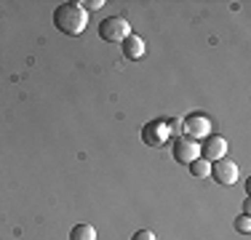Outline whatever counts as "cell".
Here are the masks:
<instances>
[{
	"label": "cell",
	"instance_id": "10",
	"mask_svg": "<svg viewBox=\"0 0 251 240\" xmlns=\"http://www.w3.org/2000/svg\"><path fill=\"white\" fill-rule=\"evenodd\" d=\"M190 171H193V176L206 179L208 173H211V163H208V160H203V158H195L193 163H190Z\"/></svg>",
	"mask_w": 251,
	"mask_h": 240
},
{
	"label": "cell",
	"instance_id": "3",
	"mask_svg": "<svg viewBox=\"0 0 251 240\" xmlns=\"http://www.w3.org/2000/svg\"><path fill=\"white\" fill-rule=\"evenodd\" d=\"M208 176H211L214 182L225 184V187L235 184L238 182V166H235V160H230V158L214 160V163H211V173H208Z\"/></svg>",
	"mask_w": 251,
	"mask_h": 240
},
{
	"label": "cell",
	"instance_id": "2",
	"mask_svg": "<svg viewBox=\"0 0 251 240\" xmlns=\"http://www.w3.org/2000/svg\"><path fill=\"white\" fill-rule=\"evenodd\" d=\"M128 35H131V24L123 16H107L99 24V38L107 40V43H123Z\"/></svg>",
	"mask_w": 251,
	"mask_h": 240
},
{
	"label": "cell",
	"instance_id": "9",
	"mask_svg": "<svg viewBox=\"0 0 251 240\" xmlns=\"http://www.w3.org/2000/svg\"><path fill=\"white\" fill-rule=\"evenodd\" d=\"M70 240H97V230H94L91 224H75L73 230H70Z\"/></svg>",
	"mask_w": 251,
	"mask_h": 240
},
{
	"label": "cell",
	"instance_id": "6",
	"mask_svg": "<svg viewBox=\"0 0 251 240\" xmlns=\"http://www.w3.org/2000/svg\"><path fill=\"white\" fill-rule=\"evenodd\" d=\"M198 149H201V158L203 160L214 163V160H219V158H225V155H227V142L222 139V136L214 134V136H206Z\"/></svg>",
	"mask_w": 251,
	"mask_h": 240
},
{
	"label": "cell",
	"instance_id": "13",
	"mask_svg": "<svg viewBox=\"0 0 251 240\" xmlns=\"http://www.w3.org/2000/svg\"><path fill=\"white\" fill-rule=\"evenodd\" d=\"M80 5L86 8V14H88V11H99L101 5H104V0H86V3H80Z\"/></svg>",
	"mask_w": 251,
	"mask_h": 240
},
{
	"label": "cell",
	"instance_id": "8",
	"mask_svg": "<svg viewBox=\"0 0 251 240\" xmlns=\"http://www.w3.org/2000/svg\"><path fill=\"white\" fill-rule=\"evenodd\" d=\"M121 46H123V56L126 59H142L145 56V40H142L139 35H134V32H131Z\"/></svg>",
	"mask_w": 251,
	"mask_h": 240
},
{
	"label": "cell",
	"instance_id": "1",
	"mask_svg": "<svg viewBox=\"0 0 251 240\" xmlns=\"http://www.w3.org/2000/svg\"><path fill=\"white\" fill-rule=\"evenodd\" d=\"M88 24V14L80 3H59L53 11V27L64 35H80Z\"/></svg>",
	"mask_w": 251,
	"mask_h": 240
},
{
	"label": "cell",
	"instance_id": "12",
	"mask_svg": "<svg viewBox=\"0 0 251 240\" xmlns=\"http://www.w3.org/2000/svg\"><path fill=\"white\" fill-rule=\"evenodd\" d=\"M232 224H235V230H238V232L249 235V232H251V216H249V214H243V216H238V219L232 221Z\"/></svg>",
	"mask_w": 251,
	"mask_h": 240
},
{
	"label": "cell",
	"instance_id": "4",
	"mask_svg": "<svg viewBox=\"0 0 251 240\" xmlns=\"http://www.w3.org/2000/svg\"><path fill=\"white\" fill-rule=\"evenodd\" d=\"M171 155H174L176 163H184L190 166L195 158H201V149H198V142L187 139V136H176L174 144H171Z\"/></svg>",
	"mask_w": 251,
	"mask_h": 240
},
{
	"label": "cell",
	"instance_id": "11",
	"mask_svg": "<svg viewBox=\"0 0 251 240\" xmlns=\"http://www.w3.org/2000/svg\"><path fill=\"white\" fill-rule=\"evenodd\" d=\"M163 123H166V131H169V136H174V139H176V136H182V134H184V128H182V120H179V118H169V120H163Z\"/></svg>",
	"mask_w": 251,
	"mask_h": 240
},
{
	"label": "cell",
	"instance_id": "14",
	"mask_svg": "<svg viewBox=\"0 0 251 240\" xmlns=\"http://www.w3.org/2000/svg\"><path fill=\"white\" fill-rule=\"evenodd\" d=\"M131 240H155V235L150 230H139V232H134V238Z\"/></svg>",
	"mask_w": 251,
	"mask_h": 240
},
{
	"label": "cell",
	"instance_id": "5",
	"mask_svg": "<svg viewBox=\"0 0 251 240\" xmlns=\"http://www.w3.org/2000/svg\"><path fill=\"white\" fill-rule=\"evenodd\" d=\"M182 128L184 134H187V139L198 142V139H206V136H211V120H208L206 115H190L182 120Z\"/></svg>",
	"mask_w": 251,
	"mask_h": 240
},
{
	"label": "cell",
	"instance_id": "7",
	"mask_svg": "<svg viewBox=\"0 0 251 240\" xmlns=\"http://www.w3.org/2000/svg\"><path fill=\"white\" fill-rule=\"evenodd\" d=\"M142 139H145V144H152V147L163 144L166 139H169V131H166V123H163V120H155V123H147L145 128H142Z\"/></svg>",
	"mask_w": 251,
	"mask_h": 240
}]
</instances>
